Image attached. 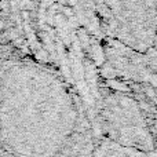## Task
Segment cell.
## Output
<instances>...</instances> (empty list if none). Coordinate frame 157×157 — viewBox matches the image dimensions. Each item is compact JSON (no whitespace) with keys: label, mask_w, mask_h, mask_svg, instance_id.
Wrapping results in <instances>:
<instances>
[{"label":"cell","mask_w":157,"mask_h":157,"mask_svg":"<svg viewBox=\"0 0 157 157\" xmlns=\"http://www.w3.org/2000/svg\"><path fill=\"white\" fill-rule=\"evenodd\" d=\"M8 43V39L6 37V33L4 32H0V44L2 46H4V44Z\"/></svg>","instance_id":"1"}]
</instances>
